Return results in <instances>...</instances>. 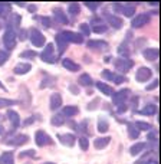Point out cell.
<instances>
[{"mask_svg":"<svg viewBox=\"0 0 161 164\" xmlns=\"http://www.w3.org/2000/svg\"><path fill=\"white\" fill-rule=\"evenodd\" d=\"M132 61H129V59H125V58H120V59H117L115 61V68L118 69V71H121V72H127V71H129V69L132 68Z\"/></svg>","mask_w":161,"mask_h":164,"instance_id":"7a4b0ae2","label":"cell"},{"mask_svg":"<svg viewBox=\"0 0 161 164\" xmlns=\"http://www.w3.org/2000/svg\"><path fill=\"white\" fill-rule=\"evenodd\" d=\"M140 114H143V115H154V114H157V105H147L143 111H140Z\"/></svg>","mask_w":161,"mask_h":164,"instance_id":"e0dca14e","label":"cell"},{"mask_svg":"<svg viewBox=\"0 0 161 164\" xmlns=\"http://www.w3.org/2000/svg\"><path fill=\"white\" fill-rule=\"evenodd\" d=\"M79 84H81V85H83V86L91 85V84H92V78H91V75H88V74L81 75V76H79Z\"/></svg>","mask_w":161,"mask_h":164,"instance_id":"603a6c76","label":"cell"},{"mask_svg":"<svg viewBox=\"0 0 161 164\" xmlns=\"http://www.w3.org/2000/svg\"><path fill=\"white\" fill-rule=\"evenodd\" d=\"M59 140L63 143V144H66V146H74V143H75V137L72 135V134H66V135H59Z\"/></svg>","mask_w":161,"mask_h":164,"instance_id":"5bb4252c","label":"cell"},{"mask_svg":"<svg viewBox=\"0 0 161 164\" xmlns=\"http://www.w3.org/2000/svg\"><path fill=\"white\" fill-rule=\"evenodd\" d=\"M7 115H9V118H10V121L13 123L14 127H17V125L20 124V118H19V114H17V112L9 109V111H7Z\"/></svg>","mask_w":161,"mask_h":164,"instance_id":"2e32d148","label":"cell"},{"mask_svg":"<svg viewBox=\"0 0 161 164\" xmlns=\"http://www.w3.org/2000/svg\"><path fill=\"white\" fill-rule=\"evenodd\" d=\"M62 105V98L59 94H52L51 97V109H58Z\"/></svg>","mask_w":161,"mask_h":164,"instance_id":"30bf717a","label":"cell"},{"mask_svg":"<svg viewBox=\"0 0 161 164\" xmlns=\"http://www.w3.org/2000/svg\"><path fill=\"white\" fill-rule=\"evenodd\" d=\"M98 130H99V132H105V131L108 130V121H106V120H99V123H98Z\"/></svg>","mask_w":161,"mask_h":164,"instance_id":"4dcf8cb0","label":"cell"},{"mask_svg":"<svg viewBox=\"0 0 161 164\" xmlns=\"http://www.w3.org/2000/svg\"><path fill=\"white\" fill-rule=\"evenodd\" d=\"M7 10H9V5H6V3H0V14L6 13Z\"/></svg>","mask_w":161,"mask_h":164,"instance_id":"b9f144b4","label":"cell"},{"mask_svg":"<svg viewBox=\"0 0 161 164\" xmlns=\"http://www.w3.org/2000/svg\"><path fill=\"white\" fill-rule=\"evenodd\" d=\"M3 131H5V130H3V127L0 125V134H3Z\"/></svg>","mask_w":161,"mask_h":164,"instance_id":"f907efd6","label":"cell"},{"mask_svg":"<svg viewBox=\"0 0 161 164\" xmlns=\"http://www.w3.org/2000/svg\"><path fill=\"white\" fill-rule=\"evenodd\" d=\"M79 144L82 150H88V140L86 138H79Z\"/></svg>","mask_w":161,"mask_h":164,"instance_id":"74e56055","label":"cell"},{"mask_svg":"<svg viewBox=\"0 0 161 164\" xmlns=\"http://www.w3.org/2000/svg\"><path fill=\"white\" fill-rule=\"evenodd\" d=\"M7 58H9V53H7V52L0 51V65H2L3 62H6V61H7Z\"/></svg>","mask_w":161,"mask_h":164,"instance_id":"e575fe53","label":"cell"},{"mask_svg":"<svg viewBox=\"0 0 161 164\" xmlns=\"http://www.w3.org/2000/svg\"><path fill=\"white\" fill-rule=\"evenodd\" d=\"M157 85H158V81H157V79H154V81H152V82L147 86V91H152V89H155V88H157Z\"/></svg>","mask_w":161,"mask_h":164,"instance_id":"7bdbcfd3","label":"cell"},{"mask_svg":"<svg viewBox=\"0 0 161 164\" xmlns=\"http://www.w3.org/2000/svg\"><path fill=\"white\" fill-rule=\"evenodd\" d=\"M150 22V14H140L132 20V28H141Z\"/></svg>","mask_w":161,"mask_h":164,"instance_id":"52a82bcc","label":"cell"},{"mask_svg":"<svg viewBox=\"0 0 161 164\" xmlns=\"http://www.w3.org/2000/svg\"><path fill=\"white\" fill-rule=\"evenodd\" d=\"M109 23H111L115 29H120V28L122 26V20L118 19V17H115V16H111V17H109Z\"/></svg>","mask_w":161,"mask_h":164,"instance_id":"484cf974","label":"cell"},{"mask_svg":"<svg viewBox=\"0 0 161 164\" xmlns=\"http://www.w3.org/2000/svg\"><path fill=\"white\" fill-rule=\"evenodd\" d=\"M52 124L59 127V125L63 124V118H62V117H59V115H58V117H53V118H52Z\"/></svg>","mask_w":161,"mask_h":164,"instance_id":"836d02e7","label":"cell"},{"mask_svg":"<svg viewBox=\"0 0 161 164\" xmlns=\"http://www.w3.org/2000/svg\"><path fill=\"white\" fill-rule=\"evenodd\" d=\"M97 86H98V89H99L101 92H104V94H105V95H111V94H112V88H111L109 85H106V84L98 82V84H97Z\"/></svg>","mask_w":161,"mask_h":164,"instance_id":"ac0fdd59","label":"cell"},{"mask_svg":"<svg viewBox=\"0 0 161 164\" xmlns=\"http://www.w3.org/2000/svg\"><path fill=\"white\" fill-rule=\"evenodd\" d=\"M151 75H152L151 69L143 66V68H140V69L137 71V76H135V79H137L138 82H145V81H148V79L151 78Z\"/></svg>","mask_w":161,"mask_h":164,"instance_id":"3957f363","label":"cell"},{"mask_svg":"<svg viewBox=\"0 0 161 164\" xmlns=\"http://www.w3.org/2000/svg\"><path fill=\"white\" fill-rule=\"evenodd\" d=\"M69 89H71L72 94H79V89H78L75 85H71V86H69Z\"/></svg>","mask_w":161,"mask_h":164,"instance_id":"bcb514c9","label":"cell"},{"mask_svg":"<svg viewBox=\"0 0 161 164\" xmlns=\"http://www.w3.org/2000/svg\"><path fill=\"white\" fill-rule=\"evenodd\" d=\"M45 164H53V163H45Z\"/></svg>","mask_w":161,"mask_h":164,"instance_id":"f5cc1de1","label":"cell"},{"mask_svg":"<svg viewBox=\"0 0 161 164\" xmlns=\"http://www.w3.org/2000/svg\"><path fill=\"white\" fill-rule=\"evenodd\" d=\"M128 132H129V137H131V138H137L138 135H140L138 130H137V128H135V125H132V124H129V125H128Z\"/></svg>","mask_w":161,"mask_h":164,"instance_id":"83f0119b","label":"cell"},{"mask_svg":"<svg viewBox=\"0 0 161 164\" xmlns=\"http://www.w3.org/2000/svg\"><path fill=\"white\" fill-rule=\"evenodd\" d=\"M56 43H58V46H59V51H60V52L65 49V46L68 45V42H66V39L63 38V35H62V33L56 36Z\"/></svg>","mask_w":161,"mask_h":164,"instance_id":"44dd1931","label":"cell"},{"mask_svg":"<svg viewBox=\"0 0 161 164\" xmlns=\"http://www.w3.org/2000/svg\"><path fill=\"white\" fill-rule=\"evenodd\" d=\"M0 88H3V84H2V82H0Z\"/></svg>","mask_w":161,"mask_h":164,"instance_id":"816d5d0a","label":"cell"},{"mask_svg":"<svg viewBox=\"0 0 161 164\" xmlns=\"http://www.w3.org/2000/svg\"><path fill=\"white\" fill-rule=\"evenodd\" d=\"M3 40H5V45L7 46L9 49H13L14 46H16V35H14V32L13 30H7L5 33Z\"/></svg>","mask_w":161,"mask_h":164,"instance_id":"5b68a950","label":"cell"},{"mask_svg":"<svg viewBox=\"0 0 161 164\" xmlns=\"http://www.w3.org/2000/svg\"><path fill=\"white\" fill-rule=\"evenodd\" d=\"M20 23V16L19 14H13L10 19H9V26L10 28H17Z\"/></svg>","mask_w":161,"mask_h":164,"instance_id":"d4e9b609","label":"cell"},{"mask_svg":"<svg viewBox=\"0 0 161 164\" xmlns=\"http://www.w3.org/2000/svg\"><path fill=\"white\" fill-rule=\"evenodd\" d=\"M35 138H36V144L37 146H45V144H49L51 143V138L46 135L43 131H37Z\"/></svg>","mask_w":161,"mask_h":164,"instance_id":"9c48e42d","label":"cell"},{"mask_svg":"<svg viewBox=\"0 0 161 164\" xmlns=\"http://www.w3.org/2000/svg\"><path fill=\"white\" fill-rule=\"evenodd\" d=\"M158 55H160L158 49H145L144 51V58L148 61H155L158 58Z\"/></svg>","mask_w":161,"mask_h":164,"instance_id":"7c38bea8","label":"cell"},{"mask_svg":"<svg viewBox=\"0 0 161 164\" xmlns=\"http://www.w3.org/2000/svg\"><path fill=\"white\" fill-rule=\"evenodd\" d=\"M36 53L35 52H30V51H26V52H23L22 53V58H35Z\"/></svg>","mask_w":161,"mask_h":164,"instance_id":"60d3db41","label":"cell"},{"mask_svg":"<svg viewBox=\"0 0 161 164\" xmlns=\"http://www.w3.org/2000/svg\"><path fill=\"white\" fill-rule=\"evenodd\" d=\"M79 29L82 30V33H83V35H89V26L86 25V23H82V25L79 26Z\"/></svg>","mask_w":161,"mask_h":164,"instance_id":"ab89813d","label":"cell"},{"mask_svg":"<svg viewBox=\"0 0 161 164\" xmlns=\"http://www.w3.org/2000/svg\"><path fill=\"white\" fill-rule=\"evenodd\" d=\"M127 95H128V89H121L117 94H114V98H112L114 104L115 105H122L127 101Z\"/></svg>","mask_w":161,"mask_h":164,"instance_id":"277c9868","label":"cell"},{"mask_svg":"<svg viewBox=\"0 0 161 164\" xmlns=\"http://www.w3.org/2000/svg\"><path fill=\"white\" fill-rule=\"evenodd\" d=\"M62 65H63V68L69 69V71H72V72L79 71V65H78V63H75V62H74V61H71V59H63V61H62Z\"/></svg>","mask_w":161,"mask_h":164,"instance_id":"8fae6325","label":"cell"},{"mask_svg":"<svg viewBox=\"0 0 161 164\" xmlns=\"http://www.w3.org/2000/svg\"><path fill=\"white\" fill-rule=\"evenodd\" d=\"M102 76H104L105 79H111V81L114 79V74H112L111 71H108V69H105V71L102 72Z\"/></svg>","mask_w":161,"mask_h":164,"instance_id":"d590c367","label":"cell"},{"mask_svg":"<svg viewBox=\"0 0 161 164\" xmlns=\"http://www.w3.org/2000/svg\"><path fill=\"white\" fill-rule=\"evenodd\" d=\"M55 14H56V17H58V20L60 22V23H68L69 20L65 17V13L62 12V9H55Z\"/></svg>","mask_w":161,"mask_h":164,"instance_id":"4316f807","label":"cell"},{"mask_svg":"<svg viewBox=\"0 0 161 164\" xmlns=\"http://www.w3.org/2000/svg\"><path fill=\"white\" fill-rule=\"evenodd\" d=\"M28 141V137L26 135H17L16 138H13V140H10V144H13V146H19V144H22V143H26Z\"/></svg>","mask_w":161,"mask_h":164,"instance_id":"7402d4cb","label":"cell"},{"mask_svg":"<svg viewBox=\"0 0 161 164\" xmlns=\"http://www.w3.org/2000/svg\"><path fill=\"white\" fill-rule=\"evenodd\" d=\"M0 164H13L12 153H5L2 157H0Z\"/></svg>","mask_w":161,"mask_h":164,"instance_id":"ffe728a7","label":"cell"},{"mask_svg":"<svg viewBox=\"0 0 161 164\" xmlns=\"http://www.w3.org/2000/svg\"><path fill=\"white\" fill-rule=\"evenodd\" d=\"M109 141H111V138H109V137L98 138V140H95V147H97V148H104V147H105Z\"/></svg>","mask_w":161,"mask_h":164,"instance_id":"d6986e66","label":"cell"},{"mask_svg":"<svg viewBox=\"0 0 161 164\" xmlns=\"http://www.w3.org/2000/svg\"><path fill=\"white\" fill-rule=\"evenodd\" d=\"M52 55H53V45H52V43H48V45H46V49H45L43 53H42V59H43L45 62L52 63V62L55 61V58H53Z\"/></svg>","mask_w":161,"mask_h":164,"instance_id":"8992f818","label":"cell"},{"mask_svg":"<svg viewBox=\"0 0 161 164\" xmlns=\"http://www.w3.org/2000/svg\"><path fill=\"white\" fill-rule=\"evenodd\" d=\"M14 101H10V99H2L0 98V107H7V105H13Z\"/></svg>","mask_w":161,"mask_h":164,"instance_id":"f35d334b","label":"cell"},{"mask_svg":"<svg viewBox=\"0 0 161 164\" xmlns=\"http://www.w3.org/2000/svg\"><path fill=\"white\" fill-rule=\"evenodd\" d=\"M135 128H137V130H138V128H140V130H150V128H151V125H150V124H147V123L137 121V123H135Z\"/></svg>","mask_w":161,"mask_h":164,"instance_id":"1f68e13d","label":"cell"},{"mask_svg":"<svg viewBox=\"0 0 161 164\" xmlns=\"http://www.w3.org/2000/svg\"><path fill=\"white\" fill-rule=\"evenodd\" d=\"M26 155H35V150H29V151L20 153V157H26Z\"/></svg>","mask_w":161,"mask_h":164,"instance_id":"ee69618b","label":"cell"},{"mask_svg":"<svg viewBox=\"0 0 161 164\" xmlns=\"http://www.w3.org/2000/svg\"><path fill=\"white\" fill-rule=\"evenodd\" d=\"M30 71V65L29 63H20L19 66H16L14 68V74H17V75H23V74H26V72H29Z\"/></svg>","mask_w":161,"mask_h":164,"instance_id":"4fadbf2b","label":"cell"},{"mask_svg":"<svg viewBox=\"0 0 161 164\" xmlns=\"http://www.w3.org/2000/svg\"><path fill=\"white\" fill-rule=\"evenodd\" d=\"M76 114H78L76 107H65V109H63V115H66V117H74Z\"/></svg>","mask_w":161,"mask_h":164,"instance_id":"cb8c5ba5","label":"cell"},{"mask_svg":"<svg viewBox=\"0 0 161 164\" xmlns=\"http://www.w3.org/2000/svg\"><path fill=\"white\" fill-rule=\"evenodd\" d=\"M122 12H124V14H125L127 17H131V16L134 14V12H135V7L131 6V5H128V6H125V7L122 9Z\"/></svg>","mask_w":161,"mask_h":164,"instance_id":"f1b7e54d","label":"cell"},{"mask_svg":"<svg viewBox=\"0 0 161 164\" xmlns=\"http://www.w3.org/2000/svg\"><path fill=\"white\" fill-rule=\"evenodd\" d=\"M68 10H69V13H71V14H78L79 13V6L75 5V3H72L71 6L68 7Z\"/></svg>","mask_w":161,"mask_h":164,"instance_id":"d6a6232c","label":"cell"},{"mask_svg":"<svg viewBox=\"0 0 161 164\" xmlns=\"http://www.w3.org/2000/svg\"><path fill=\"white\" fill-rule=\"evenodd\" d=\"M127 111V107H124V105H120V108H118V112H125Z\"/></svg>","mask_w":161,"mask_h":164,"instance_id":"681fc988","label":"cell"},{"mask_svg":"<svg viewBox=\"0 0 161 164\" xmlns=\"http://www.w3.org/2000/svg\"><path fill=\"white\" fill-rule=\"evenodd\" d=\"M105 30H106V26H105V25H99V26H95V28H94V32H95V33H104Z\"/></svg>","mask_w":161,"mask_h":164,"instance_id":"8d00e7d4","label":"cell"},{"mask_svg":"<svg viewBox=\"0 0 161 164\" xmlns=\"http://www.w3.org/2000/svg\"><path fill=\"white\" fill-rule=\"evenodd\" d=\"M88 46L91 49H102V48H106L108 45L105 42H101V40H91L88 43Z\"/></svg>","mask_w":161,"mask_h":164,"instance_id":"9a60e30c","label":"cell"},{"mask_svg":"<svg viewBox=\"0 0 161 164\" xmlns=\"http://www.w3.org/2000/svg\"><path fill=\"white\" fill-rule=\"evenodd\" d=\"M63 35V38L66 39V42H75V43H82L83 40H82V36L79 35V33H74V32H65V33H62Z\"/></svg>","mask_w":161,"mask_h":164,"instance_id":"ba28073f","label":"cell"},{"mask_svg":"<svg viewBox=\"0 0 161 164\" xmlns=\"http://www.w3.org/2000/svg\"><path fill=\"white\" fill-rule=\"evenodd\" d=\"M42 23H43V25H46V26H51V20H49V17H43V19H42Z\"/></svg>","mask_w":161,"mask_h":164,"instance_id":"7dc6e473","label":"cell"},{"mask_svg":"<svg viewBox=\"0 0 161 164\" xmlns=\"http://www.w3.org/2000/svg\"><path fill=\"white\" fill-rule=\"evenodd\" d=\"M85 5H86V6H88L89 9H92V10H95V9L98 7V5H99V3H85Z\"/></svg>","mask_w":161,"mask_h":164,"instance_id":"f6af8a7d","label":"cell"},{"mask_svg":"<svg viewBox=\"0 0 161 164\" xmlns=\"http://www.w3.org/2000/svg\"><path fill=\"white\" fill-rule=\"evenodd\" d=\"M143 148H144V144H143V143H138V144H135V146H132V147H131V154H132V155H135V154L140 153Z\"/></svg>","mask_w":161,"mask_h":164,"instance_id":"f546056e","label":"cell"},{"mask_svg":"<svg viewBox=\"0 0 161 164\" xmlns=\"http://www.w3.org/2000/svg\"><path fill=\"white\" fill-rule=\"evenodd\" d=\"M155 138H157V134H155V132L148 134V140H155Z\"/></svg>","mask_w":161,"mask_h":164,"instance_id":"c3c4849f","label":"cell"},{"mask_svg":"<svg viewBox=\"0 0 161 164\" xmlns=\"http://www.w3.org/2000/svg\"><path fill=\"white\" fill-rule=\"evenodd\" d=\"M30 42L33 43V46L40 48V46L45 45V36L37 29H32V32H30Z\"/></svg>","mask_w":161,"mask_h":164,"instance_id":"6da1fadb","label":"cell"}]
</instances>
